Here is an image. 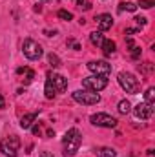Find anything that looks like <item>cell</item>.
<instances>
[{"label":"cell","mask_w":155,"mask_h":157,"mask_svg":"<svg viewBox=\"0 0 155 157\" xmlns=\"http://www.w3.org/2000/svg\"><path fill=\"white\" fill-rule=\"evenodd\" d=\"M62 144H64V155L66 157H73L78 152L80 144H82V135L77 128H71L66 132L64 139H62Z\"/></svg>","instance_id":"1"},{"label":"cell","mask_w":155,"mask_h":157,"mask_svg":"<svg viewBox=\"0 0 155 157\" xmlns=\"http://www.w3.org/2000/svg\"><path fill=\"white\" fill-rule=\"evenodd\" d=\"M18 148H20V139L17 135H7L0 141V152L6 157H17Z\"/></svg>","instance_id":"2"},{"label":"cell","mask_w":155,"mask_h":157,"mask_svg":"<svg viewBox=\"0 0 155 157\" xmlns=\"http://www.w3.org/2000/svg\"><path fill=\"white\" fill-rule=\"evenodd\" d=\"M22 51H24L26 59H29V60H39L40 57H42V53H44L42 46H40L37 40H33V39H26L24 40V44H22Z\"/></svg>","instance_id":"3"},{"label":"cell","mask_w":155,"mask_h":157,"mask_svg":"<svg viewBox=\"0 0 155 157\" xmlns=\"http://www.w3.org/2000/svg\"><path fill=\"white\" fill-rule=\"evenodd\" d=\"M73 95V101H77L80 104H86V106H91V104H97L100 102V95L97 91H89V90H77L71 93Z\"/></svg>","instance_id":"4"},{"label":"cell","mask_w":155,"mask_h":157,"mask_svg":"<svg viewBox=\"0 0 155 157\" xmlns=\"http://www.w3.org/2000/svg\"><path fill=\"white\" fill-rule=\"evenodd\" d=\"M108 86V78L102 77V75H91V77L82 78V88L84 90H89V91H100Z\"/></svg>","instance_id":"5"},{"label":"cell","mask_w":155,"mask_h":157,"mask_svg":"<svg viewBox=\"0 0 155 157\" xmlns=\"http://www.w3.org/2000/svg\"><path fill=\"white\" fill-rule=\"evenodd\" d=\"M119 84L126 93H137L139 91V78H135L131 73H119Z\"/></svg>","instance_id":"6"},{"label":"cell","mask_w":155,"mask_h":157,"mask_svg":"<svg viewBox=\"0 0 155 157\" xmlns=\"http://www.w3.org/2000/svg\"><path fill=\"white\" fill-rule=\"evenodd\" d=\"M89 121L93 126H99V128H115L117 126V119L108 113H93Z\"/></svg>","instance_id":"7"},{"label":"cell","mask_w":155,"mask_h":157,"mask_svg":"<svg viewBox=\"0 0 155 157\" xmlns=\"http://www.w3.org/2000/svg\"><path fill=\"white\" fill-rule=\"evenodd\" d=\"M88 70L93 75H102V77H108L112 73V66L106 60H89L88 62Z\"/></svg>","instance_id":"8"},{"label":"cell","mask_w":155,"mask_h":157,"mask_svg":"<svg viewBox=\"0 0 155 157\" xmlns=\"http://www.w3.org/2000/svg\"><path fill=\"white\" fill-rule=\"evenodd\" d=\"M153 110H155V104H148V102H141L133 108V113L137 119H150L153 115Z\"/></svg>","instance_id":"9"},{"label":"cell","mask_w":155,"mask_h":157,"mask_svg":"<svg viewBox=\"0 0 155 157\" xmlns=\"http://www.w3.org/2000/svg\"><path fill=\"white\" fill-rule=\"evenodd\" d=\"M95 22H97V26H99L100 31H106V29H110V28L113 26V18H112V15H108V13L97 15V17H95Z\"/></svg>","instance_id":"10"},{"label":"cell","mask_w":155,"mask_h":157,"mask_svg":"<svg viewBox=\"0 0 155 157\" xmlns=\"http://www.w3.org/2000/svg\"><path fill=\"white\" fill-rule=\"evenodd\" d=\"M49 78H51V82H53V86H55V90L57 91H64L66 88H68V78L62 77V75H49Z\"/></svg>","instance_id":"11"},{"label":"cell","mask_w":155,"mask_h":157,"mask_svg":"<svg viewBox=\"0 0 155 157\" xmlns=\"http://www.w3.org/2000/svg\"><path fill=\"white\" fill-rule=\"evenodd\" d=\"M39 115V112H31V113H26L24 117L20 119V128H24V130H28V128H31L33 126V122H35V119Z\"/></svg>","instance_id":"12"},{"label":"cell","mask_w":155,"mask_h":157,"mask_svg":"<svg viewBox=\"0 0 155 157\" xmlns=\"http://www.w3.org/2000/svg\"><path fill=\"white\" fill-rule=\"evenodd\" d=\"M100 48H102V51H104V55H106V57H110L112 53H115V49H117V44L113 42V40H108V39H104V40H102V44H100Z\"/></svg>","instance_id":"13"},{"label":"cell","mask_w":155,"mask_h":157,"mask_svg":"<svg viewBox=\"0 0 155 157\" xmlns=\"http://www.w3.org/2000/svg\"><path fill=\"white\" fill-rule=\"evenodd\" d=\"M95 155L97 157H115V150L110 148V146H100L95 150Z\"/></svg>","instance_id":"14"},{"label":"cell","mask_w":155,"mask_h":157,"mask_svg":"<svg viewBox=\"0 0 155 157\" xmlns=\"http://www.w3.org/2000/svg\"><path fill=\"white\" fill-rule=\"evenodd\" d=\"M44 93H46V99H53V97L57 95V90H55V86H53V82H51V78L49 77H47V80H46Z\"/></svg>","instance_id":"15"},{"label":"cell","mask_w":155,"mask_h":157,"mask_svg":"<svg viewBox=\"0 0 155 157\" xmlns=\"http://www.w3.org/2000/svg\"><path fill=\"white\" fill-rule=\"evenodd\" d=\"M155 70V66L152 62H142V64H139V71L142 73V75H152Z\"/></svg>","instance_id":"16"},{"label":"cell","mask_w":155,"mask_h":157,"mask_svg":"<svg viewBox=\"0 0 155 157\" xmlns=\"http://www.w3.org/2000/svg\"><path fill=\"white\" fill-rule=\"evenodd\" d=\"M89 40H91V44H93V46H100V44H102V40H104L102 31H93V33H89Z\"/></svg>","instance_id":"17"},{"label":"cell","mask_w":155,"mask_h":157,"mask_svg":"<svg viewBox=\"0 0 155 157\" xmlns=\"http://www.w3.org/2000/svg\"><path fill=\"white\" fill-rule=\"evenodd\" d=\"M135 9H137V4H133V2H122L119 6V11H130V13H133Z\"/></svg>","instance_id":"18"},{"label":"cell","mask_w":155,"mask_h":157,"mask_svg":"<svg viewBox=\"0 0 155 157\" xmlns=\"http://www.w3.org/2000/svg\"><path fill=\"white\" fill-rule=\"evenodd\" d=\"M130 110H131V104L124 99V101H120L119 102V113H122V115H126V113H130Z\"/></svg>","instance_id":"19"},{"label":"cell","mask_w":155,"mask_h":157,"mask_svg":"<svg viewBox=\"0 0 155 157\" xmlns=\"http://www.w3.org/2000/svg\"><path fill=\"white\" fill-rule=\"evenodd\" d=\"M153 101H155V88H148V90L144 91V102L153 104Z\"/></svg>","instance_id":"20"},{"label":"cell","mask_w":155,"mask_h":157,"mask_svg":"<svg viewBox=\"0 0 155 157\" xmlns=\"http://www.w3.org/2000/svg\"><path fill=\"white\" fill-rule=\"evenodd\" d=\"M47 60H49V66L51 68H59L62 62H60V59H59V55H55V53H49L47 55Z\"/></svg>","instance_id":"21"},{"label":"cell","mask_w":155,"mask_h":157,"mask_svg":"<svg viewBox=\"0 0 155 157\" xmlns=\"http://www.w3.org/2000/svg\"><path fill=\"white\" fill-rule=\"evenodd\" d=\"M57 17H59L60 20H66V22H70V20L73 18V15H71L70 11H66V9H60V11L57 13Z\"/></svg>","instance_id":"22"},{"label":"cell","mask_w":155,"mask_h":157,"mask_svg":"<svg viewBox=\"0 0 155 157\" xmlns=\"http://www.w3.org/2000/svg\"><path fill=\"white\" fill-rule=\"evenodd\" d=\"M142 7V9H150V7H153L155 6V2L153 0H139V4H137V7Z\"/></svg>","instance_id":"23"},{"label":"cell","mask_w":155,"mask_h":157,"mask_svg":"<svg viewBox=\"0 0 155 157\" xmlns=\"http://www.w3.org/2000/svg\"><path fill=\"white\" fill-rule=\"evenodd\" d=\"M66 46H68V48H71V49H75V51H78V49H80V44H78L75 39H68Z\"/></svg>","instance_id":"24"},{"label":"cell","mask_w":155,"mask_h":157,"mask_svg":"<svg viewBox=\"0 0 155 157\" xmlns=\"http://www.w3.org/2000/svg\"><path fill=\"white\" fill-rule=\"evenodd\" d=\"M77 4H78V7L84 9V11L91 9V2H88V0H77Z\"/></svg>","instance_id":"25"},{"label":"cell","mask_w":155,"mask_h":157,"mask_svg":"<svg viewBox=\"0 0 155 157\" xmlns=\"http://www.w3.org/2000/svg\"><path fill=\"white\" fill-rule=\"evenodd\" d=\"M139 57H141V48H139V46H133V48H131V59L137 60Z\"/></svg>","instance_id":"26"},{"label":"cell","mask_w":155,"mask_h":157,"mask_svg":"<svg viewBox=\"0 0 155 157\" xmlns=\"http://www.w3.org/2000/svg\"><path fill=\"white\" fill-rule=\"evenodd\" d=\"M33 78H35V71H33V70H28V71H26V80H24V82L29 84Z\"/></svg>","instance_id":"27"},{"label":"cell","mask_w":155,"mask_h":157,"mask_svg":"<svg viewBox=\"0 0 155 157\" xmlns=\"http://www.w3.org/2000/svg\"><path fill=\"white\" fill-rule=\"evenodd\" d=\"M135 22H137V26H146L148 24V18L146 17H135Z\"/></svg>","instance_id":"28"},{"label":"cell","mask_w":155,"mask_h":157,"mask_svg":"<svg viewBox=\"0 0 155 157\" xmlns=\"http://www.w3.org/2000/svg\"><path fill=\"white\" fill-rule=\"evenodd\" d=\"M31 132H33L35 135H39V133H40V126H39V124H35V126L31 128Z\"/></svg>","instance_id":"29"},{"label":"cell","mask_w":155,"mask_h":157,"mask_svg":"<svg viewBox=\"0 0 155 157\" xmlns=\"http://www.w3.org/2000/svg\"><path fill=\"white\" fill-rule=\"evenodd\" d=\"M137 31H139V29H133V28H128V29H126V35H135Z\"/></svg>","instance_id":"30"},{"label":"cell","mask_w":155,"mask_h":157,"mask_svg":"<svg viewBox=\"0 0 155 157\" xmlns=\"http://www.w3.org/2000/svg\"><path fill=\"white\" fill-rule=\"evenodd\" d=\"M2 108H6V99H4V95H0V110Z\"/></svg>","instance_id":"31"},{"label":"cell","mask_w":155,"mask_h":157,"mask_svg":"<svg viewBox=\"0 0 155 157\" xmlns=\"http://www.w3.org/2000/svg\"><path fill=\"white\" fill-rule=\"evenodd\" d=\"M28 70H29V68H18V70H17V73H18V75H22V73H26Z\"/></svg>","instance_id":"32"},{"label":"cell","mask_w":155,"mask_h":157,"mask_svg":"<svg viewBox=\"0 0 155 157\" xmlns=\"http://www.w3.org/2000/svg\"><path fill=\"white\" fill-rule=\"evenodd\" d=\"M46 135H47V137H53V135H55V132H53V130H47V132H46Z\"/></svg>","instance_id":"33"},{"label":"cell","mask_w":155,"mask_h":157,"mask_svg":"<svg viewBox=\"0 0 155 157\" xmlns=\"http://www.w3.org/2000/svg\"><path fill=\"white\" fill-rule=\"evenodd\" d=\"M40 157H53V155H51L49 152H42V154H40Z\"/></svg>","instance_id":"34"},{"label":"cell","mask_w":155,"mask_h":157,"mask_svg":"<svg viewBox=\"0 0 155 157\" xmlns=\"http://www.w3.org/2000/svg\"><path fill=\"white\" fill-rule=\"evenodd\" d=\"M42 2H47V0H42Z\"/></svg>","instance_id":"35"}]
</instances>
